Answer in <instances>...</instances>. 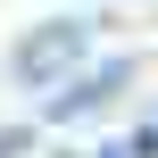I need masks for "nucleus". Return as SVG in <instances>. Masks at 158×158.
<instances>
[{"label": "nucleus", "instance_id": "1", "mask_svg": "<svg viewBox=\"0 0 158 158\" xmlns=\"http://www.w3.org/2000/svg\"><path fill=\"white\" fill-rule=\"evenodd\" d=\"M92 58V17H58V25H33L17 42V83H75V67Z\"/></svg>", "mask_w": 158, "mask_h": 158}, {"label": "nucleus", "instance_id": "2", "mask_svg": "<svg viewBox=\"0 0 158 158\" xmlns=\"http://www.w3.org/2000/svg\"><path fill=\"white\" fill-rule=\"evenodd\" d=\"M133 83V58H108V67H92V75H75V83H58L50 100H42V117L50 125H75V117H92V108H108L117 92Z\"/></svg>", "mask_w": 158, "mask_h": 158}, {"label": "nucleus", "instance_id": "3", "mask_svg": "<svg viewBox=\"0 0 158 158\" xmlns=\"http://www.w3.org/2000/svg\"><path fill=\"white\" fill-rule=\"evenodd\" d=\"M100 158H133V150H125V142H117V150H100Z\"/></svg>", "mask_w": 158, "mask_h": 158}]
</instances>
